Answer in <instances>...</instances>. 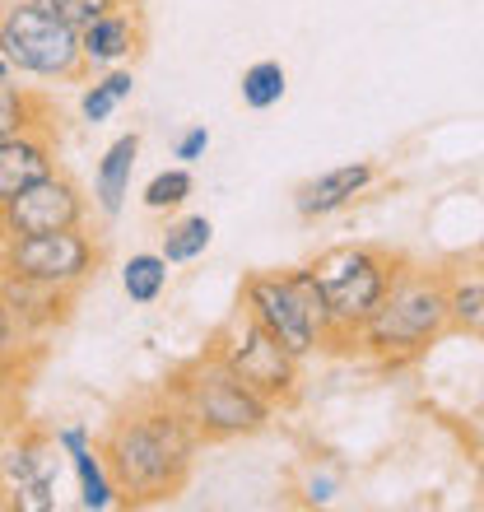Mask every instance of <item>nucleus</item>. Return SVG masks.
<instances>
[{"mask_svg": "<svg viewBox=\"0 0 484 512\" xmlns=\"http://www.w3.org/2000/svg\"><path fill=\"white\" fill-rule=\"evenodd\" d=\"M103 261H108L103 238H94L84 224L56 233H24V238L0 243V275L38 280L52 289H70V294H80L89 280H98Z\"/></svg>", "mask_w": 484, "mask_h": 512, "instance_id": "7", "label": "nucleus"}, {"mask_svg": "<svg viewBox=\"0 0 484 512\" xmlns=\"http://www.w3.org/2000/svg\"><path fill=\"white\" fill-rule=\"evenodd\" d=\"M205 149H210V131H205V126H187V131H177V140H173V159L191 168V163L205 159Z\"/></svg>", "mask_w": 484, "mask_h": 512, "instance_id": "27", "label": "nucleus"}, {"mask_svg": "<svg viewBox=\"0 0 484 512\" xmlns=\"http://www.w3.org/2000/svg\"><path fill=\"white\" fill-rule=\"evenodd\" d=\"M159 387L182 405V415L196 424L205 447L256 438V433H266L270 424L280 419V405H270L261 391L247 387V382L219 359L215 345H205L196 359L177 364Z\"/></svg>", "mask_w": 484, "mask_h": 512, "instance_id": "3", "label": "nucleus"}, {"mask_svg": "<svg viewBox=\"0 0 484 512\" xmlns=\"http://www.w3.org/2000/svg\"><path fill=\"white\" fill-rule=\"evenodd\" d=\"M38 126H56V108L42 94L24 89V84H0V140L19 131H38Z\"/></svg>", "mask_w": 484, "mask_h": 512, "instance_id": "22", "label": "nucleus"}, {"mask_svg": "<svg viewBox=\"0 0 484 512\" xmlns=\"http://www.w3.org/2000/svg\"><path fill=\"white\" fill-rule=\"evenodd\" d=\"M33 5H42L47 14H56V19H66V24L84 28V24H94L98 14L121 10V5H131V0H33Z\"/></svg>", "mask_w": 484, "mask_h": 512, "instance_id": "25", "label": "nucleus"}, {"mask_svg": "<svg viewBox=\"0 0 484 512\" xmlns=\"http://www.w3.org/2000/svg\"><path fill=\"white\" fill-rule=\"evenodd\" d=\"M405 266H410V256L377 243H336L312 256L308 270L317 289H322V312H326L322 350L350 359L359 326L377 312V303L387 298V289L396 284V275Z\"/></svg>", "mask_w": 484, "mask_h": 512, "instance_id": "4", "label": "nucleus"}, {"mask_svg": "<svg viewBox=\"0 0 484 512\" xmlns=\"http://www.w3.org/2000/svg\"><path fill=\"white\" fill-rule=\"evenodd\" d=\"M447 303H452V331L484 345V252L447 266Z\"/></svg>", "mask_w": 484, "mask_h": 512, "instance_id": "17", "label": "nucleus"}, {"mask_svg": "<svg viewBox=\"0 0 484 512\" xmlns=\"http://www.w3.org/2000/svg\"><path fill=\"white\" fill-rule=\"evenodd\" d=\"M340 489H345L340 471H331V466H312V471L303 475V485H298V499L308 503V508H331V503L340 499Z\"/></svg>", "mask_w": 484, "mask_h": 512, "instance_id": "26", "label": "nucleus"}, {"mask_svg": "<svg viewBox=\"0 0 484 512\" xmlns=\"http://www.w3.org/2000/svg\"><path fill=\"white\" fill-rule=\"evenodd\" d=\"M108 471L121 489L126 508H154L187 494L196 457H201V433L182 415V405L163 387L140 391L131 405H121L98 438Z\"/></svg>", "mask_w": 484, "mask_h": 512, "instance_id": "1", "label": "nucleus"}, {"mask_svg": "<svg viewBox=\"0 0 484 512\" xmlns=\"http://www.w3.org/2000/svg\"><path fill=\"white\" fill-rule=\"evenodd\" d=\"M145 47V19H140V5H121V10L98 14L94 24L80 28V52H84V66L89 75L98 70H112V66H126L135 52Z\"/></svg>", "mask_w": 484, "mask_h": 512, "instance_id": "15", "label": "nucleus"}, {"mask_svg": "<svg viewBox=\"0 0 484 512\" xmlns=\"http://www.w3.org/2000/svg\"><path fill=\"white\" fill-rule=\"evenodd\" d=\"M452 336V303H447V266H424L410 256V266L396 275L377 312L359 326L350 359L396 373L419 364L424 354Z\"/></svg>", "mask_w": 484, "mask_h": 512, "instance_id": "2", "label": "nucleus"}, {"mask_svg": "<svg viewBox=\"0 0 484 512\" xmlns=\"http://www.w3.org/2000/svg\"><path fill=\"white\" fill-rule=\"evenodd\" d=\"M238 308L252 317L256 326H266L289 354H298L308 364L312 354H322L326 345V312H322V289L312 280L308 266L289 270H252L238 284Z\"/></svg>", "mask_w": 484, "mask_h": 512, "instance_id": "5", "label": "nucleus"}, {"mask_svg": "<svg viewBox=\"0 0 484 512\" xmlns=\"http://www.w3.org/2000/svg\"><path fill=\"white\" fill-rule=\"evenodd\" d=\"M42 354L47 350H24V354H5L0 359V443L24 424V396L42 364Z\"/></svg>", "mask_w": 484, "mask_h": 512, "instance_id": "18", "label": "nucleus"}, {"mask_svg": "<svg viewBox=\"0 0 484 512\" xmlns=\"http://www.w3.org/2000/svg\"><path fill=\"white\" fill-rule=\"evenodd\" d=\"M210 345H215L219 359L252 391H261L270 405H280V410H294L298 405V396H303V359L284 350L280 340L270 336L266 326H256L242 308L210 336Z\"/></svg>", "mask_w": 484, "mask_h": 512, "instance_id": "8", "label": "nucleus"}, {"mask_svg": "<svg viewBox=\"0 0 484 512\" xmlns=\"http://www.w3.org/2000/svg\"><path fill=\"white\" fill-rule=\"evenodd\" d=\"M10 80H14V70H10V61L0 56V84H10Z\"/></svg>", "mask_w": 484, "mask_h": 512, "instance_id": "29", "label": "nucleus"}, {"mask_svg": "<svg viewBox=\"0 0 484 512\" xmlns=\"http://www.w3.org/2000/svg\"><path fill=\"white\" fill-rule=\"evenodd\" d=\"M284 94H289V70L280 66V61H252V66L242 70V80H238V98H242V108L247 112H270V108H280Z\"/></svg>", "mask_w": 484, "mask_h": 512, "instance_id": "23", "label": "nucleus"}, {"mask_svg": "<svg viewBox=\"0 0 484 512\" xmlns=\"http://www.w3.org/2000/svg\"><path fill=\"white\" fill-rule=\"evenodd\" d=\"M84 219H89V191L66 168H56L52 177H42L38 187H28L10 205H0V243L5 238H24V233L75 229Z\"/></svg>", "mask_w": 484, "mask_h": 512, "instance_id": "10", "label": "nucleus"}, {"mask_svg": "<svg viewBox=\"0 0 484 512\" xmlns=\"http://www.w3.org/2000/svg\"><path fill=\"white\" fill-rule=\"evenodd\" d=\"M56 447H61V457L70 461V471H75V485H80V508L84 512H112V508H126L121 503V489L108 471V457H103V447L98 438L84 424H61L56 429Z\"/></svg>", "mask_w": 484, "mask_h": 512, "instance_id": "13", "label": "nucleus"}, {"mask_svg": "<svg viewBox=\"0 0 484 512\" xmlns=\"http://www.w3.org/2000/svg\"><path fill=\"white\" fill-rule=\"evenodd\" d=\"M24 350H38V345H28L24 331H19V322H14L10 303H5V294H0V359L5 354H24Z\"/></svg>", "mask_w": 484, "mask_h": 512, "instance_id": "28", "label": "nucleus"}, {"mask_svg": "<svg viewBox=\"0 0 484 512\" xmlns=\"http://www.w3.org/2000/svg\"><path fill=\"white\" fill-rule=\"evenodd\" d=\"M56 154V126H38V131H19L0 140V205H10L14 196H24L28 187H38L42 177H52L61 168Z\"/></svg>", "mask_w": 484, "mask_h": 512, "instance_id": "14", "label": "nucleus"}, {"mask_svg": "<svg viewBox=\"0 0 484 512\" xmlns=\"http://www.w3.org/2000/svg\"><path fill=\"white\" fill-rule=\"evenodd\" d=\"M0 56L14 75L47 84H80L89 80L80 52V28L47 14L33 0H5L0 5Z\"/></svg>", "mask_w": 484, "mask_h": 512, "instance_id": "6", "label": "nucleus"}, {"mask_svg": "<svg viewBox=\"0 0 484 512\" xmlns=\"http://www.w3.org/2000/svg\"><path fill=\"white\" fill-rule=\"evenodd\" d=\"M0 294H5V303H10L24 340L28 345H38V350H47V340L70 322L75 298H80V294H70V289H52V284H38V280H19V275H0Z\"/></svg>", "mask_w": 484, "mask_h": 512, "instance_id": "12", "label": "nucleus"}, {"mask_svg": "<svg viewBox=\"0 0 484 512\" xmlns=\"http://www.w3.org/2000/svg\"><path fill=\"white\" fill-rule=\"evenodd\" d=\"M377 182H382V163L373 159H350V163H336V168H322L317 177L294 187V215L308 219V224L331 219L340 210H350L354 201H363Z\"/></svg>", "mask_w": 484, "mask_h": 512, "instance_id": "11", "label": "nucleus"}, {"mask_svg": "<svg viewBox=\"0 0 484 512\" xmlns=\"http://www.w3.org/2000/svg\"><path fill=\"white\" fill-rule=\"evenodd\" d=\"M135 159H140V131H121L103 159L94 168V205L103 219H117L126 196H131V177H135Z\"/></svg>", "mask_w": 484, "mask_h": 512, "instance_id": "16", "label": "nucleus"}, {"mask_svg": "<svg viewBox=\"0 0 484 512\" xmlns=\"http://www.w3.org/2000/svg\"><path fill=\"white\" fill-rule=\"evenodd\" d=\"M56 466L61 447L56 433L24 419L0 443V508L10 512H52L56 508Z\"/></svg>", "mask_w": 484, "mask_h": 512, "instance_id": "9", "label": "nucleus"}, {"mask_svg": "<svg viewBox=\"0 0 484 512\" xmlns=\"http://www.w3.org/2000/svg\"><path fill=\"white\" fill-rule=\"evenodd\" d=\"M191 191H196V177H191L187 163H173V168H163L145 182L140 191V205H145L149 215H177L182 205L191 201Z\"/></svg>", "mask_w": 484, "mask_h": 512, "instance_id": "24", "label": "nucleus"}, {"mask_svg": "<svg viewBox=\"0 0 484 512\" xmlns=\"http://www.w3.org/2000/svg\"><path fill=\"white\" fill-rule=\"evenodd\" d=\"M215 243V224L210 215H177L163 224L159 233V252L168 266H191V261H201Z\"/></svg>", "mask_w": 484, "mask_h": 512, "instance_id": "21", "label": "nucleus"}, {"mask_svg": "<svg viewBox=\"0 0 484 512\" xmlns=\"http://www.w3.org/2000/svg\"><path fill=\"white\" fill-rule=\"evenodd\" d=\"M168 280H173V266L163 261V252H131L121 261V294L135 308H154L168 294Z\"/></svg>", "mask_w": 484, "mask_h": 512, "instance_id": "20", "label": "nucleus"}, {"mask_svg": "<svg viewBox=\"0 0 484 512\" xmlns=\"http://www.w3.org/2000/svg\"><path fill=\"white\" fill-rule=\"evenodd\" d=\"M131 94H135V70L131 66L98 70L94 84H84V89H80V117L89 126L112 122L121 103H131Z\"/></svg>", "mask_w": 484, "mask_h": 512, "instance_id": "19", "label": "nucleus"}]
</instances>
